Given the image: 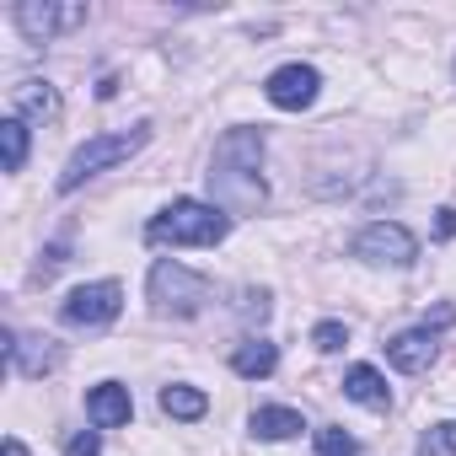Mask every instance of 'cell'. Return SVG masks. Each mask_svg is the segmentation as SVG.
I'll return each mask as SVG.
<instances>
[{
  "instance_id": "obj_1",
  "label": "cell",
  "mask_w": 456,
  "mask_h": 456,
  "mask_svg": "<svg viewBox=\"0 0 456 456\" xmlns=\"http://www.w3.org/2000/svg\"><path fill=\"white\" fill-rule=\"evenodd\" d=\"M264 134L258 129H225L215 140V156H209V193L220 199L225 215H253L264 209L269 188H264Z\"/></svg>"
},
{
  "instance_id": "obj_2",
  "label": "cell",
  "mask_w": 456,
  "mask_h": 456,
  "mask_svg": "<svg viewBox=\"0 0 456 456\" xmlns=\"http://www.w3.org/2000/svg\"><path fill=\"white\" fill-rule=\"evenodd\" d=\"M232 232V215L215 209V204H199V199H172L151 225H145V242L156 248H215Z\"/></svg>"
},
{
  "instance_id": "obj_3",
  "label": "cell",
  "mask_w": 456,
  "mask_h": 456,
  "mask_svg": "<svg viewBox=\"0 0 456 456\" xmlns=\"http://www.w3.org/2000/svg\"><path fill=\"white\" fill-rule=\"evenodd\" d=\"M151 140V124H134V129H124V134H97V140H86L70 161H65V172H60V193H70V188H81L86 177H97L102 167H118V161H129L140 145Z\"/></svg>"
},
{
  "instance_id": "obj_4",
  "label": "cell",
  "mask_w": 456,
  "mask_h": 456,
  "mask_svg": "<svg viewBox=\"0 0 456 456\" xmlns=\"http://www.w3.org/2000/svg\"><path fill=\"white\" fill-rule=\"evenodd\" d=\"M204 301H209V280L204 274H193V269H183L172 258H161L151 269V306H156V317H193Z\"/></svg>"
},
{
  "instance_id": "obj_5",
  "label": "cell",
  "mask_w": 456,
  "mask_h": 456,
  "mask_svg": "<svg viewBox=\"0 0 456 456\" xmlns=\"http://www.w3.org/2000/svg\"><path fill=\"white\" fill-rule=\"evenodd\" d=\"M118 306H124V290H118L113 280H97V285L70 290V296L60 301V317H65L70 328H102V322L118 317Z\"/></svg>"
},
{
  "instance_id": "obj_6",
  "label": "cell",
  "mask_w": 456,
  "mask_h": 456,
  "mask_svg": "<svg viewBox=\"0 0 456 456\" xmlns=\"http://www.w3.org/2000/svg\"><path fill=\"white\" fill-rule=\"evenodd\" d=\"M354 258H365V264H392V269H403V264H413L419 258V242L403 232L397 220H376V225H365V232L354 237Z\"/></svg>"
},
{
  "instance_id": "obj_7",
  "label": "cell",
  "mask_w": 456,
  "mask_h": 456,
  "mask_svg": "<svg viewBox=\"0 0 456 456\" xmlns=\"http://www.w3.org/2000/svg\"><path fill=\"white\" fill-rule=\"evenodd\" d=\"M317 86H322V76L312 65H280L269 76V102L285 108V113H301V108L317 102Z\"/></svg>"
},
{
  "instance_id": "obj_8",
  "label": "cell",
  "mask_w": 456,
  "mask_h": 456,
  "mask_svg": "<svg viewBox=\"0 0 456 456\" xmlns=\"http://www.w3.org/2000/svg\"><path fill=\"white\" fill-rule=\"evenodd\" d=\"M86 22V6H38V0H22L17 6V28L33 38V44H44V38H54V33H70V28H81Z\"/></svg>"
},
{
  "instance_id": "obj_9",
  "label": "cell",
  "mask_w": 456,
  "mask_h": 456,
  "mask_svg": "<svg viewBox=\"0 0 456 456\" xmlns=\"http://www.w3.org/2000/svg\"><path fill=\"white\" fill-rule=\"evenodd\" d=\"M387 360L397 365V370H408V376H419V370H429V360H435V333L419 322V328H408V333H397L392 344H387Z\"/></svg>"
},
{
  "instance_id": "obj_10",
  "label": "cell",
  "mask_w": 456,
  "mask_h": 456,
  "mask_svg": "<svg viewBox=\"0 0 456 456\" xmlns=\"http://www.w3.org/2000/svg\"><path fill=\"white\" fill-rule=\"evenodd\" d=\"M6 354H12V365H17L22 376H44V370L60 365V349H54V338H44V333H28V338L6 333Z\"/></svg>"
},
{
  "instance_id": "obj_11",
  "label": "cell",
  "mask_w": 456,
  "mask_h": 456,
  "mask_svg": "<svg viewBox=\"0 0 456 456\" xmlns=\"http://www.w3.org/2000/svg\"><path fill=\"white\" fill-rule=\"evenodd\" d=\"M86 413H92V424H97V429H118V424H129V413H134V403H129V387H118V381H102V387H92V397H86Z\"/></svg>"
},
{
  "instance_id": "obj_12",
  "label": "cell",
  "mask_w": 456,
  "mask_h": 456,
  "mask_svg": "<svg viewBox=\"0 0 456 456\" xmlns=\"http://www.w3.org/2000/svg\"><path fill=\"white\" fill-rule=\"evenodd\" d=\"M12 102H17V118H38V124H54L60 118V92L49 81H17L12 86Z\"/></svg>"
},
{
  "instance_id": "obj_13",
  "label": "cell",
  "mask_w": 456,
  "mask_h": 456,
  "mask_svg": "<svg viewBox=\"0 0 456 456\" xmlns=\"http://www.w3.org/2000/svg\"><path fill=\"white\" fill-rule=\"evenodd\" d=\"M344 392H349L354 403L376 408V413H387V408H392V392H387V381H381V370H376V365H349Z\"/></svg>"
},
{
  "instance_id": "obj_14",
  "label": "cell",
  "mask_w": 456,
  "mask_h": 456,
  "mask_svg": "<svg viewBox=\"0 0 456 456\" xmlns=\"http://www.w3.org/2000/svg\"><path fill=\"white\" fill-rule=\"evenodd\" d=\"M274 365H280V349H274L269 338H248V344H237V354H232V370L248 376V381L274 376Z\"/></svg>"
},
{
  "instance_id": "obj_15",
  "label": "cell",
  "mask_w": 456,
  "mask_h": 456,
  "mask_svg": "<svg viewBox=\"0 0 456 456\" xmlns=\"http://www.w3.org/2000/svg\"><path fill=\"white\" fill-rule=\"evenodd\" d=\"M306 429V419L296 413V408H258L253 413V435L258 440H290V435H301Z\"/></svg>"
},
{
  "instance_id": "obj_16",
  "label": "cell",
  "mask_w": 456,
  "mask_h": 456,
  "mask_svg": "<svg viewBox=\"0 0 456 456\" xmlns=\"http://www.w3.org/2000/svg\"><path fill=\"white\" fill-rule=\"evenodd\" d=\"M204 408H209V403H204V392H199V387H161V413H172V419H188V424H193V419H204Z\"/></svg>"
},
{
  "instance_id": "obj_17",
  "label": "cell",
  "mask_w": 456,
  "mask_h": 456,
  "mask_svg": "<svg viewBox=\"0 0 456 456\" xmlns=\"http://www.w3.org/2000/svg\"><path fill=\"white\" fill-rule=\"evenodd\" d=\"M0 151H6V172H22V161H28V124L22 118L0 124Z\"/></svg>"
},
{
  "instance_id": "obj_18",
  "label": "cell",
  "mask_w": 456,
  "mask_h": 456,
  "mask_svg": "<svg viewBox=\"0 0 456 456\" xmlns=\"http://www.w3.org/2000/svg\"><path fill=\"white\" fill-rule=\"evenodd\" d=\"M354 451H360V440L349 429H338V424L317 429V456H354Z\"/></svg>"
},
{
  "instance_id": "obj_19",
  "label": "cell",
  "mask_w": 456,
  "mask_h": 456,
  "mask_svg": "<svg viewBox=\"0 0 456 456\" xmlns=\"http://www.w3.org/2000/svg\"><path fill=\"white\" fill-rule=\"evenodd\" d=\"M419 456H456V419L435 424V429L419 440Z\"/></svg>"
},
{
  "instance_id": "obj_20",
  "label": "cell",
  "mask_w": 456,
  "mask_h": 456,
  "mask_svg": "<svg viewBox=\"0 0 456 456\" xmlns=\"http://www.w3.org/2000/svg\"><path fill=\"white\" fill-rule=\"evenodd\" d=\"M312 344H317L322 354H338V349L349 344V328H344V322H317V328H312Z\"/></svg>"
},
{
  "instance_id": "obj_21",
  "label": "cell",
  "mask_w": 456,
  "mask_h": 456,
  "mask_svg": "<svg viewBox=\"0 0 456 456\" xmlns=\"http://www.w3.org/2000/svg\"><path fill=\"white\" fill-rule=\"evenodd\" d=\"M65 456H102V440H97V429H76V435L65 440Z\"/></svg>"
},
{
  "instance_id": "obj_22",
  "label": "cell",
  "mask_w": 456,
  "mask_h": 456,
  "mask_svg": "<svg viewBox=\"0 0 456 456\" xmlns=\"http://www.w3.org/2000/svg\"><path fill=\"white\" fill-rule=\"evenodd\" d=\"M65 242H54V248H44V258H38V280H49V274H60V264H65Z\"/></svg>"
},
{
  "instance_id": "obj_23",
  "label": "cell",
  "mask_w": 456,
  "mask_h": 456,
  "mask_svg": "<svg viewBox=\"0 0 456 456\" xmlns=\"http://www.w3.org/2000/svg\"><path fill=\"white\" fill-rule=\"evenodd\" d=\"M237 312H242V317H258V322H264V317H269V296H264V290H248Z\"/></svg>"
},
{
  "instance_id": "obj_24",
  "label": "cell",
  "mask_w": 456,
  "mask_h": 456,
  "mask_svg": "<svg viewBox=\"0 0 456 456\" xmlns=\"http://www.w3.org/2000/svg\"><path fill=\"white\" fill-rule=\"evenodd\" d=\"M451 322H456V312H451V306H435V312L424 317V328H429V333H445Z\"/></svg>"
},
{
  "instance_id": "obj_25",
  "label": "cell",
  "mask_w": 456,
  "mask_h": 456,
  "mask_svg": "<svg viewBox=\"0 0 456 456\" xmlns=\"http://www.w3.org/2000/svg\"><path fill=\"white\" fill-rule=\"evenodd\" d=\"M435 232H440V237H456V209H440V220H435Z\"/></svg>"
},
{
  "instance_id": "obj_26",
  "label": "cell",
  "mask_w": 456,
  "mask_h": 456,
  "mask_svg": "<svg viewBox=\"0 0 456 456\" xmlns=\"http://www.w3.org/2000/svg\"><path fill=\"white\" fill-rule=\"evenodd\" d=\"M6 456H28V445H22V440L12 435V440H6Z\"/></svg>"
}]
</instances>
